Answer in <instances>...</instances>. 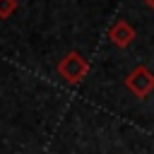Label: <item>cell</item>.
I'll return each instance as SVG.
<instances>
[{"instance_id": "5", "label": "cell", "mask_w": 154, "mask_h": 154, "mask_svg": "<svg viewBox=\"0 0 154 154\" xmlns=\"http://www.w3.org/2000/svg\"><path fill=\"white\" fill-rule=\"evenodd\" d=\"M144 5H147V7H152V10H154V0H144Z\"/></svg>"}, {"instance_id": "4", "label": "cell", "mask_w": 154, "mask_h": 154, "mask_svg": "<svg viewBox=\"0 0 154 154\" xmlns=\"http://www.w3.org/2000/svg\"><path fill=\"white\" fill-rule=\"evenodd\" d=\"M17 10V0H0V19H7Z\"/></svg>"}, {"instance_id": "3", "label": "cell", "mask_w": 154, "mask_h": 154, "mask_svg": "<svg viewBox=\"0 0 154 154\" xmlns=\"http://www.w3.org/2000/svg\"><path fill=\"white\" fill-rule=\"evenodd\" d=\"M108 38H111V43H113L116 48H128V46L135 41V29L130 26V22L120 19V22H116V24L111 26Z\"/></svg>"}, {"instance_id": "2", "label": "cell", "mask_w": 154, "mask_h": 154, "mask_svg": "<svg viewBox=\"0 0 154 154\" xmlns=\"http://www.w3.org/2000/svg\"><path fill=\"white\" fill-rule=\"evenodd\" d=\"M125 89H128L130 94H135L137 99H144V96H149V91L154 89V75H152L144 65H140V67H135V70L125 77Z\"/></svg>"}, {"instance_id": "1", "label": "cell", "mask_w": 154, "mask_h": 154, "mask_svg": "<svg viewBox=\"0 0 154 154\" xmlns=\"http://www.w3.org/2000/svg\"><path fill=\"white\" fill-rule=\"evenodd\" d=\"M58 72H60V77H63L67 84H79V82L87 77V72H89V63H87L77 51H70V53H65L63 60L58 63Z\"/></svg>"}]
</instances>
